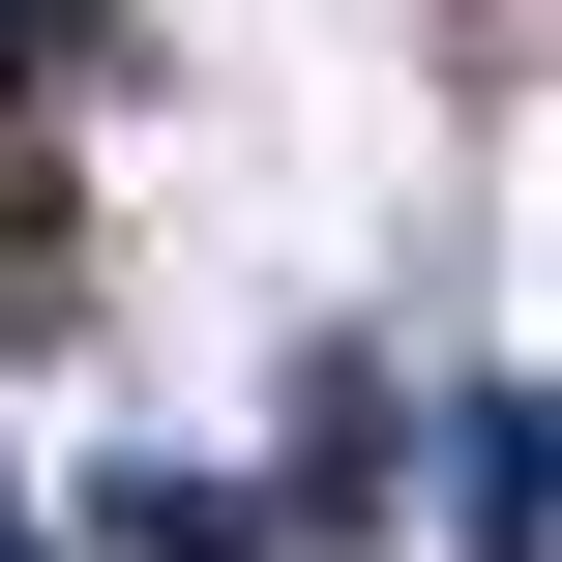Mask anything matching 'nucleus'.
I'll return each mask as SVG.
<instances>
[{"label":"nucleus","mask_w":562,"mask_h":562,"mask_svg":"<svg viewBox=\"0 0 562 562\" xmlns=\"http://www.w3.org/2000/svg\"><path fill=\"white\" fill-rule=\"evenodd\" d=\"M415 474H445V562H533V385H415Z\"/></svg>","instance_id":"nucleus-1"},{"label":"nucleus","mask_w":562,"mask_h":562,"mask_svg":"<svg viewBox=\"0 0 562 562\" xmlns=\"http://www.w3.org/2000/svg\"><path fill=\"white\" fill-rule=\"evenodd\" d=\"M385 474H415V385H385V356H296V504H326V533H356V504H385Z\"/></svg>","instance_id":"nucleus-2"},{"label":"nucleus","mask_w":562,"mask_h":562,"mask_svg":"<svg viewBox=\"0 0 562 562\" xmlns=\"http://www.w3.org/2000/svg\"><path fill=\"white\" fill-rule=\"evenodd\" d=\"M89 562H267L237 474H89Z\"/></svg>","instance_id":"nucleus-3"},{"label":"nucleus","mask_w":562,"mask_h":562,"mask_svg":"<svg viewBox=\"0 0 562 562\" xmlns=\"http://www.w3.org/2000/svg\"><path fill=\"white\" fill-rule=\"evenodd\" d=\"M0 30H89V0H0Z\"/></svg>","instance_id":"nucleus-4"},{"label":"nucleus","mask_w":562,"mask_h":562,"mask_svg":"<svg viewBox=\"0 0 562 562\" xmlns=\"http://www.w3.org/2000/svg\"><path fill=\"white\" fill-rule=\"evenodd\" d=\"M0 562H30V504H0Z\"/></svg>","instance_id":"nucleus-5"}]
</instances>
